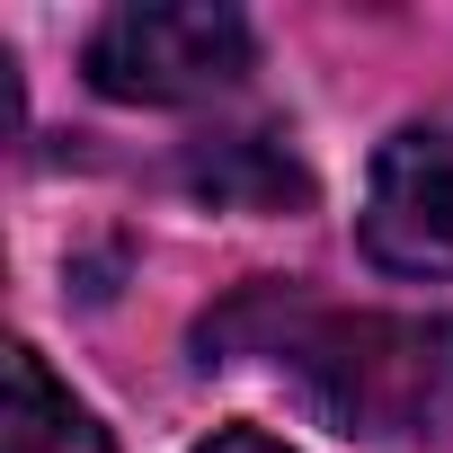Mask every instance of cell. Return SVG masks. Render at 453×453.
Returning <instances> with one entry per match:
<instances>
[{"instance_id":"1","label":"cell","mask_w":453,"mask_h":453,"mask_svg":"<svg viewBox=\"0 0 453 453\" xmlns=\"http://www.w3.org/2000/svg\"><path fill=\"white\" fill-rule=\"evenodd\" d=\"M276 365L365 444L453 426V311H285Z\"/></svg>"},{"instance_id":"2","label":"cell","mask_w":453,"mask_h":453,"mask_svg":"<svg viewBox=\"0 0 453 453\" xmlns=\"http://www.w3.org/2000/svg\"><path fill=\"white\" fill-rule=\"evenodd\" d=\"M258 63V36L241 10L222 0H134V10H107L81 72L98 98H125V107H196V98H222L241 89Z\"/></svg>"},{"instance_id":"3","label":"cell","mask_w":453,"mask_h":453,"mask_svg":"<svg viewBox=\"0 0 453 453\" xmlns=\"http://www.w3.org/2000/svg\"><path fill=\"white\" fill-rule=\"evenodd\" d=\"M356 241L382 276H453V125H400L373 151Z\"/></svg>"},{"instance_id":"4","label":"cell","mask_w":453,"mask_h":453,"mask_svg":"<svg viewBox=\"0 0 453 453\" xmlns=\"http://www.w3.org/2000/svg\"><path fill=\"white\" fill-rule=\"evenodd\" d=\"M187 187L232 204V213H285V204H311V178L303 160L276 142V134H213L187 151Z\"/></svg>"},{"instance_id":"5","label":"cell","mask_w":453,"mask_h":453,"mask_svg":"<svg viewBox=\"0 0 453 453\" xmlns=\"http://www.w3.org/2000/svg\"><path fill=\"white\" fill-rule=\"evenodd\" d=\"M0 453H116L107 426L45 373L36 347H10V400H0Z\"/></svg>"},{"instance_id":"6","label":"cell","mask_w":453,"mask_h":453,"mask_svg":"<svg viewBox=\"0 0 453 453\" xmlns=\"http://www.w3.org/2000/svg\"><path fill=\"white\" fill-rule=\"evenodd\" d=\"M196 453H294V444H276L267 426H213V435H204Z\"/></svg>"}]
</instances>
